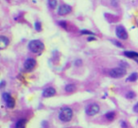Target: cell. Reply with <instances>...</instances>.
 Wrapping results in <instances>:
<instances>
[{"instance_id": "6da1fadb", "label": "cell", "mask_w": 138, "mask_h": 128, "mask_svg": "<svg viewBox=\"0 0 138 128\" xmlns=\"http://www.w3.org/2000/svg\"><path fill=\"white\" fill-rule=\"evenodd\" d=\"M28 50L33 54H41L45 50V44L39 40H32L28 44Z\"/></svg>"}, {"instance_id": "7a4b0ae2", "label": "cell", "mask_w": 138, "mask_h": 128, "mask_svg": "<svg viewBox=\"0 0 138 128\" xmlns=\"http://www.w3.org/2000/svg\"><path fill=\"white\" fill-rule=\"evenodd\" d=\"M73 118V110L68 107H62L59 112V119L63 122H68Z\"/></svg>"}, {"instance_id": "3957f363", "label": "cell", "mask_w": 138, "mask_h": 128, "mask_svg": "<svg viewBox=\"0 0 138 128\" xmlns=\"http://www.w3.org/2000/svg\"><path fill=\"white\" fill-rule=\"evenodd\" d=\"M126 68L121 67V66L117 67V68H114V69L110 70V72H109V75L113 78H121L124 75H126Z\"/></svg>"}, {"instance_id": "277c9868", "label": "cell", "mask_w": 138, "mask_h": 128, "mask_svg": "<svg viewBox=\"0 0 138 128\" xmlns=\"http://www.w3.org/2000/svg\"><path fill=\"white\" fill-rule=\"evenodd\" d=\"M100 110V107L97 104L94 103V104H90L87 107H85V113L88 116H95L97 115Z\"/></svg>"}, {"instance_id": "5b68a950", "label": "cell", "mask_w": 138, "mask_h": 128, "mask_svg": "<svg viewBox=\"0 0 138 128\" xmlns=\"http://www.w3.org/2000/svg\"><path fill=\"white\" fill-rule=\"evenodd\" d=\"M115 35H116V37H117L119 40H123V41L127 40L128 37H129L126 28H125L123 26H116V28H115Z\"/></svg>"}, {"instance_id": "8992f818", "label": "cell", "mask_w": 138, "mask_h": 128, "mask_svg": "<svg viewBox=\"0 0 138 128\" xmlns=\"http://www.w3.org/2000/svg\"><path fill=\"white\" fill-rule=\"evenodd\" d=\"M72 11V7L70 5L67 4H62L59 6L58 8L57 13L58 15H61V16H64V15H67L69 13H71Z\"/></svg>"}, {"instance_id": "52a82bcc", "label": "cell", "mask_w": 138, "mask_h": 128, "mask_svg": "<svg viewBox=\"0 0 138 128\" xmlns=\"http://www.w3.org/2000/svg\"><path fill=\"white\" fill-rule=\"evenodd\" d=\"M2 99L6 103L7 107H9V108H13L14 107V106H15V100L12 98L10 93H7V92L2 93Z\"/></svg>"}, {"instance_id": "ba28073f", "label": "cell", "mask_w": 138, "mask_h": 128, "mask_svg": "<svg viewBox=\"0 0 138 128\" xmlns=\"http://www.w3.org/2000/svg\"><path fill=\"white\" fill-rule=\"evenodd\" d=\"M36 64H37V62H36V60H35L33 58H28L24 62V69L26 71H28V72L32 71L35 68Z\"/></svg>"}, {"instance_id": "9c48e42d", "label": "cell", "mask_w": 138, "mask_h": 128, "mask_svg": "<svg viewBox=\"0 0 138 128\" xmlns=\"http://www.w3.org/2000/svg\"><path fill=\"white\" fill-rule=\"evenodd\" d=\"M55 94H56V90L53 87H47L42 92V96L44 98H50V97H53Z\"/></svg>"}, {"instance_id": "30bf717a", "label": "cell", "mask_w": 138, "mask_h": 128, "mask_svg": "<svg viewBox=\"0 0 138 128\" xmlns=\"http://www.w3.org/2000/svg\"><path fill=\"white\" fill-rule=\"evenodd\" d=\"M124 56L138 62V53L135 51H124Z\"/></svg>"}, {"instance_id": "8fae6325", "label": "cell", "mask_w": 138, "mask_h": 128, "mask_svg": "<svg viewBox=\"0 0 138 128\" xmlns=\"http://www.w3.org/2000/svg\"><path fill=\"white\" fill-rule=\"evenodd\" d=\"M0 43H1V49H4L5 47H7L8 45H9V43H10V41H9V39L7 38V37H5V36H0Z\"/></svg>"}, {"instance_id": "7c38bea8", "label": "cell", "mask_w": 138, "mask_h": 128, "mask_svg": "<svg viewBox=\"0 0 138 128\" xmlns=\"http://www.w3.org/2000/svg\"><path fill=\"white\" fill-rule=\"evenodd\" d=\"M138 79V73L134 72V73H131V75H129V77L127 78V81L128 82H135Z\"/></svg>"}, {"instance_id": "4fadbf2b", "label": "cell", "mask_w": 138, "mask_h": 128, "mask_svg": "<svg viewBox=\"0 0 138 128\" xmlns=\"http://www.w3.org/2000/svg\"><path fill=\"white\" fill-rule=\"evenodd\" d=\"M64 90L68 93H72L76 90V85L74 84H67V85L64 87Z\"/></svg>"}, {"instance_id": "5bb4252c", "label": "cell", "mask_w": 138, "mask_h": 128, "mask_svg": "<svg viewBox=\"0 0 138 128\" xmlns=\"http://www.w3.org/2000/svg\"><path fill=\"white\" fill-rule=\"evenodd\" d=\"M26 123H27V120L26 119H20L15 123V128H25L26 127Z\"/></svg>"}, {"instance_id": "9a60e30c", "label": "cell", "mask_w": 138, "mask_h": 128, "mask_svg": "<svg viewBox=\"0 0 138 128\" xmlns=\"http://www.w3.org/2000/svg\"><path fill=\"white\" fill-rule=\"evenodd\" d=\"M47 6L51 10L56 9L58 6V0H47Z\"/></svg>"}, {"instance_id": "2e32d148", "label": "cell", "mask_w": 138, "mask_h": 128, "mask_svg": "<svg viewBox=\"0 0 138 128\" xmlns=\"http://www.w3.org/2000/svg\"><path fill=\"white\" fill-rule=\"evenodd\" d=\"M104 117L106 118L108 121H113V120L115 118V112H114V111L107 112V113L105 114V116H104Z\"/></svg>"}, {"instance_id": "e0dca14e", "label": "cell", "mask_w": 138, "mask_h": 128, "mask_svg": "<svg viewBox=\"0 0 138 128\" xmlns=\"http://www.w3.org/2000/svg\"><path fill=\"white\" fill-rule=\"evenodd\" d=\"M34 27H35V30L38 32L42 31V24L40 21H36L34 23Z\"/></svg>"}, {"instance_id": "ac0fdd59", "label": "cell", "mask_w": 138, "mask_h": 128, "mask_svg": "<svg viewBox=\"0 0 138 128\" xmlns=\"http://www.w3.org/2000/svg\"><path fill=\"white\" fill-rule=\"evenodd\" d=\"M80 33H81V35H89V36H95L96 35L94 32L90 31V30H87V29H82V30L80 31Z\"/></svg>"}, {"instance_id": "d6986e66", "label": "cell", "mask_w": 138, "mask_h": 128, "mask_svg": "<svg viewBox=\"0 0 138 128\" xmlns=\"http://www.w3.org/2000/svg\"><path fill=\"white\" fill-rule=\"evenodd\" d=\"M111 43H113V44H115V46L119 47V48H124V46H123V44H122V43H119V42H117V41H115V40H111Z\"/></svg>"}, {"instance_id": "ffe728a7", "label": "cell", "mask_w": 138, "mask_h": 128, "mask_svg": "<svg viewBox=\"0 0 138 128\" xmlns=\"http://www.w3.org/2000/svg\"><path fill=\"white\" fill-rule=\"evenodd\" d=\"M135 96H136V94H135L134 91H129V92L126 94V97L128 99H133Z\"/></svg>"}, {"instance_id": "44dd1931", "label": "cell", "mask_w": 138, "mask_h": 128, "mask_svg": "<svg viewBox=\"0 0 138 128\" xmlns=\"http://www.w3.org/2000/svg\"><path fill=\"white\" fill-rule=\"evenodd\" d=\"M59 25H60L62 27H63L64 29H67V23H66V21L61 20V21H59Z\"/></svg>"}, {"instance_id": "7402d4cb", "label": "cell", "mask_w": 138, "mask_h": 128, "mask_svg": "<svg viewBox=\"0 0 138 128\" xmlns=\"http://www.w3.org/2000/svg\"><path fill=\"white\" fill-rule=\"evenodd\" d=\"M111 5H112L113 7H115V8H117V7L119 6L118 0H111Z\"/></svg>"}, {"instance_id": "603a6c76", "label": "cell", "mask_w": 138, "mask_h": 128, "mask_svg": "<svg viewBox=\"0 0 138 128\" xmlns=\"http://www.w3.org/2000/svg\"><path fill=\"white\" fill-rule=\"evenodd\" d=\"M81 64H82L81 59H77V60L75 61V65H76V66H81Z\"/></svg>"}, {"instance_id": "cb8c5ba5", "label": "cell", "mask_w": 138, "mask_h": 128, "mask_svg": "<svg viewBox=\"0 0 138 128\" xmlns=\"http://www.w3.org/2000/svg\"><path fill=\"white\" fill-rule=\"evenodd\" d=\"M96 40H97V39H96L94 36H89V37L87 38V41H88V42H93V41H96Z\"/></svg>"}, {"instance_id": "d4e9b609", "label": "cell", "mask_w": 138, "mask_h": 128, "mask_svg": "<svg viewBox=\"0 0 138 128\" xmlns=\"http://www.w3.org/2000/svg\"><path fill=\"white\" fill-rule=\"evenodd\" d=\"M133 111L136 112V113H138V103H136V104L134 105V107H133Z\"/></svg>"}, {"instance_id": "484cf974", "label": "cell", "mask_w": 138, "mask_h": 128, "mask_svg": "<svg viewBox=\"0 0 138 128\" xmlns=\"http://www.w3.org/2000/svg\"><path fill=\"white\" fill-rule=\"evenodd\" d=\"M120 124H121V126H122V127H123V128H127V127H128L127 123H126V122H124V121H122V122H120Z\"/></svg>"}, {"instance_id": "4316f807", "label": "cell", "mask_w": 138, "mask_h": 128, "mask_svg": "<svg viewBox=\"0 0 138 128\" xmlns=\"http://www.w3.org/2000/svg\"><path fill=\"white\" fill-rule=\"evenodd\" d=\"M5 85H6V82H5L4 80H2V81H1V84H0V88H1V89H2V88H4Z\"/></svg>"}, {"instance_id": "83f0119b", "label": "cell", "mask_w": 138, "mask_h": 128, "mask_svg": "<svg viewBox=\"0 0 138 128\" xmlns=\"http://www.w3.org/2000/svg\"><path fill=\"white\" fill-rule=\"evenodd\" d=\"M137 122H138V121H137Z\"/></svg>"}, {"instance_id": "f1b7e54d", "label": "cell", "mask_w": 138, "mask_h": 128, "mask_svg": "<svg viewBox=\"0 0 138 128\" xmlns=\"http://www.w3.org/2000/svg\"><path fill=\"white\" fill-rule=\"evenodd\" d=\"M137 26H138V24H137Z\"/></svg>"}]
</instances>
